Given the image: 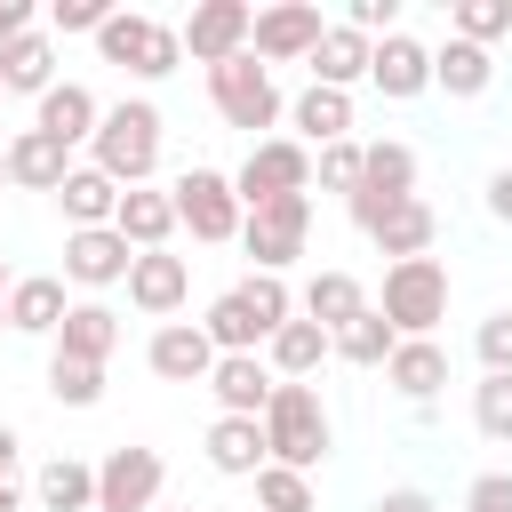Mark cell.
<instances>
[{
    "label": "cell",
    "mask_w": 512,
    "mask_h": 512,
    "mask_svg": "<svg viewBox=\"0 0 512 512\" xmlns=\"http://www.w3.org/2000/svg\"><path fill=\"white\" fill-rule=\"evenodd\" d=\"M160 488H168L160 448H144V440L104 448V464H96V512H152V504H160Z\"/></svg>",
    "instance_id": "cell-10"
},
{
    "label": "cell",
    "mask_w": 512,
    "mask_h": 512,
    "mask_svg": "<svg viewBox=\"0 0 512 512\" xmlns=\"http://www.w3.org/2000/svg\"><path fill=\"white\" fill-rule=\"evenodd\" d=\"M16 456H24V440H16V424H0V480H16Z\"/></svg>",
    "instance_id": "cell-47"
},
{
    "label": "cell",
    "mask_w": 512,
    "mask_h": 512,
    "mask_svg": "<svg viewBox=\"0 0 512 512\" xmlns=\"http://www.w3.org/2000/svg\"><path fill=\"white\" fill-rule=\"evenodd\" d=\"M208 472L256 480V472H264V424H256V416H216V424H208Z\"/></svg>",
    "instance_id": "cell-29"
},
{
    "label": "cell",
    "mask_w": 512,
    "mask_h": 512,
    "mask_svg": "<svg viewBox=\"0 0 512 512\" xmlns=\"http://www.w3.org/2000/svg\"><path fill=\"white\" fill-rule=\"evenodd\" d=\"M392 344H400V336H392V320H384L376 304H368L352 328H336V336H328V352H336V360H352V368H384V360H392Z\"/></svg>",
    "instance_id": "cell-35"
},
{
    "label": "cell",
    "mask_w": 512,
    "mask_h": 512,
    "mask_svg": "<svg viewBox=\"0 0 512 512\" xmlns=\"http://www.w3.org/2000/svg\"><path fill=\"white\" fill-rule=\"evenodd\" d=\"M472 424H480V440L512 448V376H480L472 384Z\"/></svg>",
    "instance_id": "cell-38"
},
{
    "label": "cell",
    "mask_w": 512,
    "mask_h": 512,
    "mask_svg": "<svg viewBox=\"0 0 512 512\" xmlns=\"http://www.w3.org/2000/svg\"><path fill=\"white\" fill-rule=\"evenodd\" d=\"M200 336H208L216 352H264V344H272V328L256 320V304H248L240 288H224V296L208 304V320H200Z\"/></svg>",
    "instance_id": "cell-33"
},
{
    "label": "cell",
    "mask_w": 512,
    "mask_h": 512,
    "mask_svg": "<svg viewBox=\"0 0 512 512\" xmlns=\"http://www.w3.org/2000/svg\"><path fill=\"white\" fill-rule=\"evenodd\" d=\"M488 216H496V224H512V168H496V176H488Z\"/></svg>",
    "instance_id": "cell-46"
},
{
    "label": "cell",
    "mask_w": 512,
    "mask_h": 512,
    "mask_svg": "<svg viewBox=\"0 0 512 512\" xmlns=\"http://www.w3.org/2000/svg\"><path fill=\"white\" fill-rule=\"evenodd\" d=\"M128 264H136V248H128L112 224H96V232H64V280H72V288H120Z\"/></svg>",
    "instance_id": "cell-16"
},
{
    "label": "cell",
    "mask_w": 512,
    "mask_h": 512,
    "mask_svg": "<svg viewBox=\"0 0 512 512\" xmlns=\"http://www.w3.org/2000/svg\"><path fill=\"white\" fill-rule=\"evenodd\" d=\"M0 104H8V88H0Z\"/></svg>",
    "instance_id": "cell-53"
},
{
    "label": "cell",
    "mask_w": 512,
    "mask_h": 512,
    "mask_svg": "<svg viewBox=\"0 0 512 512\" xmlns=\"http://www.w3.org/2000/svg\"><path fill=\"white\" fill-rule=\"evenodd\" d=\"M376 256H392V264H408V256H432V240H440V216H432V200H400L376 232Z\"/></svg>",
    "instance_id": "cell-32"
},
{
    "label": "cell",
    "mask_w": 512,
    "mask_h": 512,
    "mask_svg": "<svg viewBox=\"0 0 512 512\" xmlns=\"http://www.w3.org/2000/svg\"><path fill=\"white\" fill-rule=\"evenodd\" d=\"M32 32V0H0V48Z\"/></svg>",
    "instance_id": "cell-45"
},
{
    "label": "cell",
    "mask_w": 512,
    "mask_h": 512,
    "mask_svg": "<svg viewBox=\"0 0 512 512\" xmlns=\"http://www.w3.org/2000/svg\"><path fill=\"white\" fill-rule=\"evenodd\" d=\"M168 200H176V232H192V240H208V248L240 240V192H232L224 168H184V176L168 184Z\"/></svg>",
    "instance_id": "cell-8"
},
{
    "label": "cell",
    "mask_w": 512,
    "mask_h": 512,
    "mask_svg": "<svg viewBox=\"0 0 512 512\" xmlns=\"http://www.w3.org/2000/svg\"><path fill=\"white\" fill-rule=\"evenodd\" d=\"M448 32L472 40V48H496V40L512 32V0H456V8H448Z\"/></svg>",
    "instance_id": "cell-36"
},
{
    "label": "cell",
    "mask_w": 512,
    "mask_h": 512,
    "mask_svg": "<svg viewBox=\"0 0 512 512\" xmlns=\"http://www.w3.org/2000/svg\"><path fill=\"white\" fill-rule=\"evenodd\" d=\"M0 184H8V144H0Z\"/></svg>",
    "instance_id": "cell-50"
},
{
    "label": "cell",
    "mask_w": 512,
    "mask_h": 512,
    "mask_svg": "<svg viewBox=\"0 0 512 512\" xmlns=\"http://www.w3.org/2000/svg\"><path fill=\"white\" fill-rule=\"evenodd\" d=\"M112 344H120V312H112L104 296H80V304L64 312V328L48 336V352L88 360V368H104V360H112Z\"/></svg>",
    "instance_id": "cell-19"
},
{
    "label": "cell",
    "mask_w": 512,
    "mask_h": 512,
    "mask_svg": "<svg viewBox=\"0 0 512 512\" xmlns=\"http://www.w3.org/2000/svg\"><path fill=\"white\" fill-rule=\"evenodd\" d=\"M288 128H296L304 152L344 144V136H352V96H344V88H304V96L288 104Z\"/></svg>",
    "instance_id": "cell-27"
},
{
    "label": "cell",
    "mask_w": 512,
    "mask_h": 512,
    "mask_svg": "<svg viewBox=\"0 0 512 512\" xmlns=\"http://www.w3.org/2000/svg\"><path fill=\"white\" fill-rule=\"evenodd\" d=\"M128 304L144 312V320H176L184 312V296H192V264L184 256H168V248H152V256H136L128 264Z\"/></svg>",
    "instance_id": "cell-14"
},
{
    "label": "cell",
    "mask_w": 512,
    "mask_h": 512,
    "mask_svg": "<svg viewBox=\"0 0 512 512\" xmlns=\"http://www.w3.org/2000/svg\"><path fill=\"white\" fill-rule=\"evenodd\" d=\"M160 144H168L160 104L152 96H120V104H104V120L88 136V168H104L120 192H136V184L160 176Z\"/></svg>",
    "instance_id": "cell-1"
},
{
    "label": "cell",
    "mask_w": 512,
    "mask_h": 512,
    "mask_svg": "<svg viewBox=\"0 0 512 512\" xmlns=\"http://www.w3.org/2000/svg\"><path fill=\"white\" fill-rule=\"evenodd\" d=\"M176 512H200V504H176Z\"/></svg>",
    "instance_id": "cell-52"
},
{
    "label": "cell",
    "mask_w": 512,
    "mask_h": 512,
    "mask_svg": "<svg viewBox=\"0 0 512 512\" xmlns=\"http://www.w3.org/2000/svg\"><path fill=\"white\" fill-rule=\"evenodd\" d=\"M368 48H376V40H360L352 24H328L320 48L304 56V64H312V88H344V96H352V88L368 80Z\"/></svg>",
    "instance_id": "cell-26"
},
{
    "label": "cell",
    "mask_w": 512,
    "mask_h": 512,
    "mask_svg": "<svg viewBox=\"0 0 512 512\" xmlns=\"http://www.w3.org/2000/svg\"><path fill=\"white\" fill-rule=\"evenodd\" d=\"M0 328H8V304H0Z\"/></svg>",
    "instance_id": "cell-51"
},
{
    "label": "cell",
    "mask_w": 512,
    "mask_h": 512,
    "mask_svg": "<svg viewBox=\"0 0 512 512\" xmlns=\"http://www.w3.org/2000/svg\"><path fill=\"white\" fill-rule=\"evenodd\" d=\"M56 208H64V224H72V232H96V224H112V208H120V184H112L104 168L72 160V176L56 184Z\"/></svg>",
    "instance_id": "cell-28"
},
{
    "label": "cell",
    "mask_w": 512,
    "mask_h": 512,
    "mask_svg": "<svg viewBox=\"0 0 512 512\" xmlns=\"http://www.w3.org/2000/svg\"><path fill=\"white\" fill-rule=\"evenodd\" d=\"M0 88H8V96H32V104L56 88V40H48L40 24H32L24 40H8V48H0Z\"/></svg>",
    "instance_id": "cell-30"
},
{
    "label": "cell",
    "mask_w": 512,
    "mask_h": 512,
    "mask_svg": "<svg viewBox=\"0 0 512 512\" xmlns=\"http://www.w3.org/2000/svg\"><path fill=\"white\" fill-rule=\"evenodd\" d=\"M208 104H216L224 128H248V136L288 120V96H280V80H272L256 56H224V64H208Z\"/></svg>",
    "instance_id": "cell-4"
},
{
    "label": "cell",
    "mask_w": 512,
    "mask_h": 512,
    "mask_svg": "<svg viewBox=\"0 0 512 512\" xmlns=\"http://www.w3.org/2000/svg\"><path fill=\"white\" fill-rule=\"evenodd\" d=\"M64 176H72V152L56 136H40V128H16L8 136V184L16 192H56Z\"/></svg>",
    "instance_id": "cell-23"
},
{
    "label": "cell",
    "mask_w": 512,
    "mask_h": 512,
    "mask_svg": "<svg viewBox=\"0 0 512 512\" xmlns=\"http://www.w3.org/2000/svg\"><path fill=\"white\" fill-rule=\"evenodd\" d=\"M312 176H320V192H344V200H352V184H360V136L320 144V152H312Z\"/></svg>",
    "instance_id": "cell-40"
},
{
    "label": "cell",
    "mask_w": 512,
    "mask_h": 512,
    "mask_svg": "<svg viewBox=\"0 0 512 512\" xmlns=\"http://www.w3.org/2000/svg\"><path fill=\"white\" fill-rule=\"evenodd\" d=\"M104 16H112V0H48V40H64V32H104Z\"/></svg>",
    "instance_id": "cell-42"
},
{
    "label": "cell",
    "mask_w": 512,
    "mask_h": 512,
    "mask_svg": "<svg viewBox=\"0 0 512 512\" xmlns=\"http://www.w3.org/2000/svg\"><path fill=\"white\" fill-rule=\"evenodd\" d=\"M488 80H496V56H488V48H472V40H456V32L432 48V88H448L456 104L488 96Z\"/></svg>",
    "instance_id": "cell-31"
},
{
    "label": "cell",
    "mask_w": 512,
    "mask_h": 512,
    "mask_svg": "<svg viewBox=\"0 0 512 512\" xmlns=\"http://www.w3.org/2000/svg\"><path fill=\"white\" fill-rule=\"evenodd\" d=\"M112 232H120L136 256H152V248H168V240H176V200H168L160 184H136V192H120Z\"/></svg>",
    "instance_id": "cell-21"
},
{
    "label": "cell",
    "mask_w": 512,
    "mask_h": 512,
    "mask_svg": "<svg viewBox=\"0 0 512 512\" xmlns=\"http://www.w3.org/2000/svg\"><path fill=\"white\" fill-rule=\"evenodd\" d=\"M248 24H256L248 0H200V8L176 24V40H184L192 64H224V56H248Z\"/></svg>",
    "instance_id": "cell-12"
},
{
    "label": "cell",
    "mask_w": 512,
    "mask_h": 512,
    "mask_svg": "<svg viewBox=\"0 0 512 512\" xmlns=\"http://www.w3.org/2000/svg\"><path fill=\"white\" fill-rule=\"evenodd\" d=\"M232 192H240V216L264 208V200H288V192H312V152L296 136H256L248 160L232 168Z\"/></svg>",
    "instance_id": "cell-7"
},
{
    "label": "cell",
    "mask_w": 512,
    "mask_h": 512,
    "mask_svg": "<svg viewBox=\"0 0 512 512\" xmlns=\"http://www.w3.org/2000/svg\"><path fill=\"white\" fill-rule=\"evenodd\" d=\"M464 512H512V472H480L464 488Z\"/></svg>",
    "instance_id": "cell-43"
},
{
    "label": "cell",
    "mask_w": 512,
    "mask_h": 512,
    "mask_svg": "<svg viewBox=\"0 0 512 512\" xmlns=\"http://www.w3.org/2000/svg\"><path fill=\"white\" fill-rule=\"evenodd\" d=\"M472 352H480V368H488V376H512V304H504V312H488V320L472 328Z\"/></svg>",
    "instance_id": "cell-41"
},
{
    "label": "cell",
    "mask_w": 512,
    "mask_h": 512,
    "mask_svg": "<svg viewBox=\"0 0 512 512\" xmlns=\"http://www.w3.org/2000/svg\"><path fill=\"white\" fill-rule=\"evenodd\" d=\"M256 424H264V464H288V472H312L336 448V416L320 408V384H272Z\"/></svg>",
    "instance_id": "cell-2"
},
{
    "label": "cell",
    "mask_w": 512,
    "mask_h": 512,
    "mask_svg": "<svg viewBox=\"0 0 512 512\" xmlns=\"http://www.w3.org/2000/svg\"><path fill=\"white\" fill-rule=\"evenodd\" d=\"M256 512H312V472L264 464V472H256Z\"/></svg>",
    "instance_id": "cell-39"
},
{
    "label": "cell",
    "mask_w": 512,
    "mask_h": 512,
    "mask_svg": "<svg viewBox=\"0 0 512 512\" xmlns=\"http://www.w3.org/2000/svg\"><path fill=\"white\" fill-rule=\"evenodd\" d=\"M296 312H304L312 328H328V336H336V328H352V320L368 312V288H360L352 272H336V264H328V272H312V280H304Z\"/></svg>",
    "instance_id": "cell-24"
},
{
    "label": "cell",
    "mask_w": 512,
    "mask_h": 512,
    "mask_svg": "<svg viewBox=\"0 0 512 512\" xmlns=\"http://www.w3.org/2000/svg\"><path fill=\"white\" fill-rule=\"evenodd\" d=\"M96 56H104V64H120L128 80H168V72L184 64V40H176V24H160V16L112 8V16H104V32H96Z\"/></svg>",
    "instance_id": "cell-3"
},
{
    "label": "cell",
    "mask_w": 512,
    "mask_h": 512,
    "mask_svg": "<svg viewBox=\"0 0 512 512\" xmlns=\"http://www.w3.org/2000/svg\"><path fill=\"white\" fill-rule=\"evenodd\" d=\"M48 400H56V408H96V400H104V368L48 352Z\"/></svg>",
    "instance_id": "cell-37"
},
{
    "label": "cell",
    "mask_w": 512,
    "mask_h": 512,
    "mask_svg": "<svg viewBox=\"0 0 512 512\" xmlns=\"http://www.w3.org/2000/svg\"><path fill=\"white\" fill-rule=\"evenodd\" d=\"M400 200H416V152L400 144V136H376V144H360V184H352V224L360 232H376Z\"/></svg>",
    "instance_id": "cell-6"
},
{
    "label": "cell",
    "mask_w": 512,
    "mask_h": 512,
    "mask_svg": "<svg viewBox=\"0 0 512 512\" xmlns=\"http://www.w3.org/2000/svg\"><path fill=\"white\" fill-rule=\"evenodd\" d=\"M32 496H40V512H96V464H80V456H48L40 480H32Z\"/></svg>",
    "instance_id": "cell-34"
},
{
    "label": "cell",
    "mask_w": 512,
    "mask_h": 512,
    "mask_svg": "<svg viewBox=\"0 0 512 512\" xmlns=\"http://www.w3.org/2000/svg\"><path fill=\"white\" fill-rule=\"evenodd\" d=\"M384 384L424 416V408L440 400V384H448V352H440V336H400L392 360H384Z\"/></svg>",
    "instance_id": "cell-17"
},
{
    "label": "cell",
    "mask_w": 512,
    "mask_h": 512,
    "mask_svg": "<svg viewBox=\"0 0 512 512\" xmlns=\"http://www.w3.org/2000/svg\"><path fill=\"white\" fill-rule=\"evenodd\" d=\"M320 32H328V16L312 8V0H272V8H256V24H248V56L272 72V64H304L312 48H320Z\"/></svg>",
    "instance_id": "cell-11"
},
{
    "label": "cell",
    "mask_w": 512,
    "mask_h": 512,
    "mask_svg": "<svg viewBox=\"0 0 512 512\" xmlns=\"http://www.w3.org/2000/svg\"><path fill=\"white\" fill-rule=\"evenodd\" d=\"M320 360H328V328H312L304 312H296V320H280V328H272V344H264V368H272L280 384H312V376H320Z\"/></svg>",
    "instance_id": "cell-25"
},
{
    "label": "cell",
    "mask_w": 512,
    "mask_h": 512,
    "mask_svg": "<svg viewBox=\"0 0 512 512\" xmlns=\"http://www.w3.org/2000/svg\"><path fill=\"white\" fill-rule=\"evenodd\" d=\"M16 504H24V488H16V480H0V512H16Z\"/></svg>",
    "instance_id": "cell-48"
},
{
    "label": "cell",
    "mask_w": 512,
    "mask_h": 512,
    "mask_svg": "<svg viewBox=\"0 0 512 512\" xmlns=\"http://www.w3.org/2000/svg\"><path fill=\"white\" fill-rule=\"evenodd\" d=\"M144 368H152L160 384H208L216 344L200 336V320H160V328H152V344H144Z\"/></svg>",
    "instance_id": "cell-15"
},
{
    "label": "cell",
    "mask_w": 512,
    "mask_h": 512,
    "mask_svg": "<svg viewBox=\"0 0 512 512\" xmlns=\"http://www.w3.org/2000/svg\"><path fill=\"white\" fill-rule=\"evenodd\" d=\"M376 312L392 320V336H432L448 320V264L440 256H408V264H384V296Z\"/></svg>",
    "instance_id": "cell-5"
},
{
    "label": "cell",
    "mask_w": 512,
    "mask_h": 512,
    "mask_svg": "<svg viewBox=\"0 0 512 512\" xmlns=\"http://www.w3.org/2000/svg\"><path fill=\"white\" fill-rule=\"evenodd\" d=\"M272 368H264V352H216V368H208V392H216V416H264V400H272Z\"/></svg>",
    "instance_id": "cell-18"
},
{
    "label": "cell",
    "mask_w": 512,
    "mask_h": 512,
    "mask_svg": "<svg viewBox=\"0 0 512 512\" xmlns=\"http://www.w3.org/2000/svg\"><path fill=\"white\" fill-rule=\"evenodd\" d=\"M96 120H104V104H96V88H80V80H56V88L32 104V128H40V136H56L64 152H72V144H88V136H96Z\"/></svg>",
    "instance_id": "cell-20"
},
{
    "label": "cell",
    "mask_w": 512,
    "mask_h": 512,
    "mask_svg": "<svg viewBox=\"0 0 512 512\" xmlns=\"http://www.w3.org/2000/svg\"><path fill=\"white\" fill-rule=\"evenodd\" d=\"M368 88H376L384 104H416V96L432 88V48H424L416 32L376 40V48H368Z\"/></svg>",
    "instance_id": "cell-13"
},
{
    "label": "cell",
    "mask_w": 512,
    "mask_h": 512,
    "mask_svg": "<svg viewBox=\"0 0 512 512\" xmlns=\"http://www.w3.org/2000/svg\"><path fill=\"white\" fill-rule=\"evenodd\" d=\"M368 512H440V504H432L424 488H384V496H376Z\"/></svg>",
    "instance_id": "cell-44"
},
{
    "label": "cell",
    "mask_w": 512,
    "mask_h": 512,
    "mask_svg": "<svg viewBox=\"0 0 512 512\" xmlns=\"http://www.w3.org/2000/svg\"><path fill=\"white\" fill-rule=\"evenodd\" d=\"M8 288H16V272H8V256H0V304H8Z\"/></svg>",
    "instance_id": "cell-49"
},
{
    "label": "cell",
    "mask_w": 512,
    "mask_h": 512,
    "mask_svg": "<svg viewBox=\"0 0 512 512\" xmlns=\"http://www.w3.org/2000/svg\"><path fill=\"white\" fill-rule=\"evenodd\" d=\"M312 240V192H288V200H264L240 216V248L256 256V272H288Z\"/></svg>",
    "instance_id": "cell-9"
},
{
    "label": "cell",
    "mask_w": 512,
    "mask_h": 512,
    "mask_svg": "<svg viewBox=\"0 0 512 512\" xmlns=\"http://www.w3.org/2000/svg\"><path fill=\"white\" fill-rule=\"evenodd\" d=\"M64 312H72V296H64L56 272H16V288H8V328L16 336H56Z\"/></svg>",
    "instance_id": "cell-22"
}]
</instances>
